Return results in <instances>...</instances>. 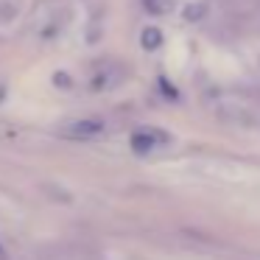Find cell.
<instances>
[{
    "label": "cell",
    "instance_id": "cell-5",
    "mask_svg": "<svg viewBox=\"0 0 260 260\" xmlns=\"http://www.w3.org/2000/svg\"><path fill=\"white\" fill-rule=\"evenodd\" d=\"M140 42H143V48H146V51H157V48L162 45V31L154 28V25H148V28L143 31Z\"/></svg>",
    "mask_w": 260,
    "mask_h": 260
},
{
    "label": "cell",
    "instance_id": "cell-2",
    "mask_svg": "<svg viewBox=\"0 0 260 260\" xmlns=\"http://www.w3.org/2000/svg\"><path fill=\"white\" fill-rule=\"evenodd\" d=\"M62 137L70 140H95V137L107 135V123L101 118H79V120H68V123L59 129Z\"/></svg>",
    "mask_w": 260,
    "mask_h": 260
},
{
    "label": "cell",
    "instance_id": "cell-4",
    "mask_svg": "<svg viewBox=\"0 0 260 260\" xmlns=\"http://www.w3.org/2000/svg\"><path fill=\"white\" fill-rule=\"evenodd\" d=\"M174 0H143V9H146L148 14H154V17H165V14L174 12Z\"/></svg>",
    "mask_w": 260,
    "mask_h": 260
},
{
    "label": "cell",
    "instance_id": "cell-7",
    "mask_svg": "<svg viewBox=\"0 0 260 260\" xmlns=\"http://www.w3.org/2000/svg\"><path fill=\"white\" fill-rule=\"evenodd\" d=\"M204 14H207V6H204V3H196V6H190L185 12V20H187V23H199Z\"/></svg>",
    "mask_w": 260,
    "mask_h": 260
},
{
    "label": "cell",
    "instance_id": "cell-1",
    "mask_svg": "<svg viewBox=\"0 0 260 260\" xmlns=\"http://www.w3.org/2000/svg\"><path fill=\"white\" fill-rule=\"evenodd\" d=\"M126 76H129V68H126L123 62H115V59H107V62L95 64V70H92V90H115V87H120L126 81Z\"/></svg>",
    "mask_w": 260,
    "mask_h": 260
},
{
    "label": "cell",
    "instance_id": "cell-6",
    "mask_svg": "<svg viewBox=\"0 0 260 260\" xmlns=\"http://www.w3.org/2000/svg\"><path fill=\"white\" fill-rule=\"evenodd\" d=\"M20 14V0H0V23H12Z\"/></svg>",
    "mask_w": 260,
    "mask_h": 260
},
{
    "label": "cell",
    "instance_id": "cell-3",
    "mask_svg": "<svg viewBox=\"0 0 260 260\" xmlns=\"http://www.w3.org/2000/svg\"><path fill=\"white\" fill-rule=\"evenodd\" d=\"M168 143H171V135H165V132H159V129H137L135 135H132V148H135L137 154H148L159 146H168Z\"/></svg>",
    "mask_w": 260,
    "mask_h": 260
}]
</instances>
